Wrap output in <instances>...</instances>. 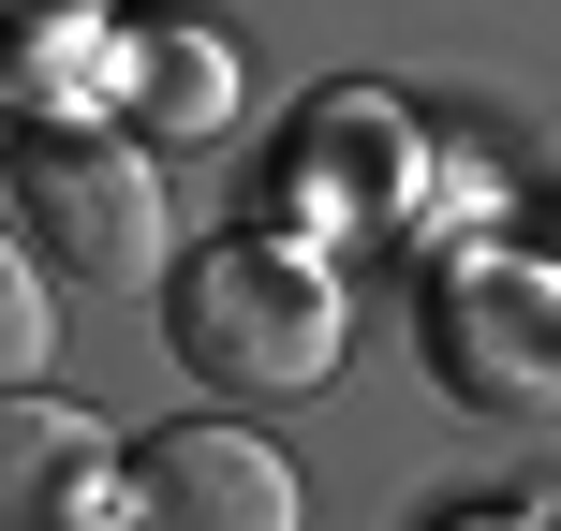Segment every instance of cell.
Returning <instances> with one entry per match:
<instances>
[{
  "instance_id": "2",
  "label": "cell",
  "mask_w": 561,
  "mask_h": 531,
  "mask_svg": "<svg viewBox=\"0 0 561 531\" xmlns=\"http://www.w3.org/2000/svg\"><path fill=\"white\" fill-rule=\"evenodd\" d=\"M15 207H30V236H45V266L89 280V296L163 280V177H148V148H118V134H30L15 148Z\"/></svg>"
},
{
  "instance_id": "4",
  "label": "cell",
  "mask_w": 561,
  "mask_h": 531,
  "mask_svg": "<svg viewBox=\"0 0 561 531\" xmlns=\"http://www.w3.org/2000/svg\"><path fill=\"white\" fill-rule=\"evenodd\" d=\"M104 487H118V428L0 384V531H104Z\"/></svg>"
},
{
  "instance_id": "6",
  "label": "cell",
  "mask_w": 561,
  "mask_h": 531,
  "mask_svg": "<svg viewBox=\"0 0 561 531\" xmlns=\"http://www.w3.org/2000/svg\"><path fill=\"white\" fill-rule=\"evenodd\" d=\"M45 339H59V325H45V266L0 236V384H15V369H45Z\"/></svg>"
},
{
  "instance_id": "3",
  "label": "cell",
  "mask_w": 561,
  "mask_h": 531,
  "mask_svg": "<svg viewBox=\"0 0 561 531\" xmlns=\"http://www.w3.org/2000/svg\"><path fill=\"white\" fill-rule=\"evenodd\" d=\"M118 473H134V531H310L296 473H280V443H252V428H222V414L134 443Z\"/></svg>"
},
{
  "instance_id": "5",
  "label": "cell",
  "mask_w": 561,
  "mask_h": 531,
  "mask_svg": "<svg viewBox=\"0 0 561 531\" xmlns=\"http://www.w3.org/2000/svg\"><path fill=\"white\" fill-rule=\"evenodd\" d=\"M222 118H237V89H222V45H207V30L148 45V134H163V148H207Z\"/></svg>"
},
{
  "instance_id": "1",
  "label": "cell",
  "mask_w": 561,
  "mask_h": 531,
  "mask_svg": "<svg viewBox=\"0 0 561 531\" xmlns=\"http://www.w3.org/2000/svg\"><path fill=\"white\" fill-rule=\"evenodd\" d=\"M178 355L222 399H310L340 369V280L280 236H222L178 266Z\"/></svg>"
}]
</instances>
